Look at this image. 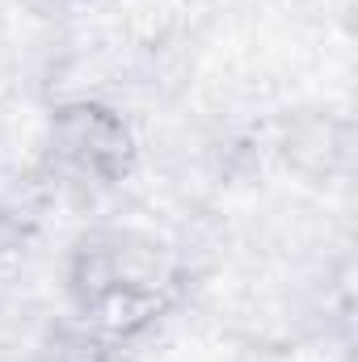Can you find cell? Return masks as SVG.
<instances>
[{"label":"cell","instance_id":"1","mask_svg":"<svg viewBox=\"0 0 358 362\" xmlns=\"http://www.w3.org/2000/svg\"><path fill=\"white\" fill-rule=\"evenodd\" d=\"M72 303L97 341H127L152 329L173 303L165 253L135 232H93L72 253Z\"/></svg>","mask_w":358,"mask_h":362},{"label":"cell","instance_id":"2","mask_svg":"<svg viewBox=\"0 0 358 362\" xmlns=\"http://www.w3.org/2000/svg\"><path fill=\"white\" fill-rule=\"evenodd\" d=\"M47 165L76 185H118L135 169V135L101 101H64L47 127Z\"/></svg>","mask_w":358,"mask_h":362}]
</instances>
